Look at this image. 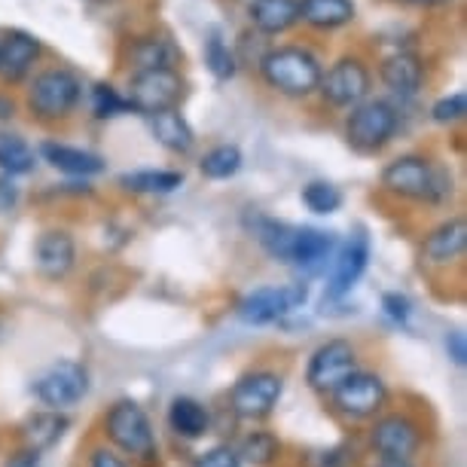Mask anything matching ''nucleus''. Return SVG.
Segmentation results:
<instances>
[{
	"instance_id": "nucleus-1",
	"label": "nucleus",
	"mask_w": 467,
	"mask_h": 467,
	"mask_svg": "<svg viewBox=\"0 0 467 467\" xmlns=\"http://www.w3.org/2000/svg\"><path fill=\"white\" fill-rule=\"evenodd\" d=\"M379 192L410 205L446 208L455 199L452 169L428 153H400L379 171Z\"/></svg>"
},
{
	"instance_id": "nucleus-2",
	"label": "nucleus",
	"mask_w": 467,
	"mask_h": 467,
	"mask_svg": "<svg viewBox=\"0 0 467 467\" xmlns=\"http://www.w3.org/2000/svg\"><path fill=\"white\" fill-rule=\"evenodd\" d=\"M257 74L266 89L290 101H308L318 95L324 61L306 43H278L257 61Z\"/></svg>"
},
{
	"instance_id": "nucleus-3",
	"label": "nucleus",
	"mask_w": 467,
	"mask_h": 467,
	"mask_svg": "<svg viewBox=\"0 0 467 467\" xmlns=\"http://www.w3.org/2000/svg\"><path fill=\"white\" fill-rule=\"evenodd\" d=\"M101 437H104L101 443L117 449L131 464L153 467L160 462V440H156L153 419H150V412L131 398L113 400L110 407L101 412Z\"/></svg>"
},
{
	"instance_id": "nucleus-4",
	"label": "nucleus",
	"mask_w": 467,
	"mask_h": 467,
	"mask_svg": "<svg viewBox=\"0 0 467 467\" xmlns=\"http://www.w3.org/2000/svg\"><path fill=\"white\" fill-rule=\"evenodd\" d=\"M83 101V77L67 65H49L25 83V110L40 126H58L77 113Z\"/></svg>"
},
{
	"instance_id": "nucleus-5",
	"label": "nucleus",
	"mask_w": 467,
	"mask_h": 467,
	"mask_svg": "<svg viewBox=\"0 0 467 467\" xmlns=\"http://www.w3.org/2000/svg\"><path fill=\"white\" fill-rule=\"evenodd\" d=\"M327 410L342 425H369L376 416H382L391 403V388L379 369L358 367L339 388L327 394Z\"/></svg>"
},
{
	"instance_id": "nucleus-6",
	"label": "nucleus",
	"mask_w": 467,
	"mask_h": 467,
	"mask_svg": "<svg viewBox=\"0 0 467 467\" xmlns=\"http://www.w3.org/2000/svg\"><path fill=\"white\" fill-rule=\"evenodd\" d=\"M400 131V108L391 99L369 95L358 108H351L342 122V138L358 156H379Z\"/></svg>"
},
{
	"instance_id": "nucleus-7",
	"label": "nucleus",
	"mask_w": 467,
	"mask_h": 467,
	"mask_svg": "<svg viewBox=\"0 0 467 467\" xmlns=\"http://www.w3.org/2000/svg\"><path fill=\"white\" fill-rule=\"evenodd\" d=\"M428 443V431L412 410H385L367 428V446L376 458L416 462Z\"/></svg>"
},
{
	"instance_id": "nucleus-8",
	"label": "nucleus",
	"mask_w": 467,
	"mask_h": 467,
	"mask_svg": "<svg viewBox=\"0 0 467 467\" xmlns=\"http://www.w3.org/2000/svg\"><path fill=\"white\" fill-rule=\"evenodd\" d=\"M287 376L275 367H251L235 379L226 394L229 412L239 421H263L278 410L285 398Z\"/></svg>"
},
{
	"instance_id": "nucleus-9",
	"label": "nucleus",
	"mask_w": 467,
	"mask_h": 467,
	"mask_svg": "<svg viewBox=\"0 0 467 467\" xmlns=\"http://www.w3.org/2000/svg\"><path fill=\"white\" fill-rule=\"evenodd\" d=\"M373 95V67L369 58L360 56L358 49L342 52L339 58H333L321 74L318 83V99L333 110H351L360 101H367Z\"/></svg>"
},
{
	"instance_id": "nucleus-10",
	"label": "nucleus",
	"mask_w": 467,
	"mask_h": 467,
	"mask_svg": "<svg viewBox=\"0 0 467 467\" xmlns=\"http://www.w3.org/2000/svg\"><path fill=\"white\" fill-rule=\"evenodd\" d=\"M122 95L131 113L153 117V113L181 108V101L187 99V77L181 74V67L140 70V74H129Z\"/></svg>"
},
{
	"instance_id": "nucleus-11",
	"label": "nucleus",
	"mask_w": 467,
	"mask_h": 467,
	"mask_svg": "<svg viewBox=\"0 0 467 467\" xmlns=\"http://www.w3.org/2000/svg\"><path fill=\"white\" fill-rule=\"evenodd\" d=\"M89 388H92L89 367L80 364V360L61 358L34 379L31 394L43 410L67 412L89 398Z\"/></svg>"
},
{
	"instance_id": "nucleus-12",
	"label": "nucleus",
	"mask_w": 467,
	"mask_h": 467,
	"mask_svg": "<svg viewBox=\"0 0 467 467\" xmlns=\"http://www.w3.org/2000/svg\"><path fill=\"white\" fill-rule=\"evenodd\" d=\"M358 367H360V346L355 339L346 337L324 339L321 346H315V351L306 360V385L315 394L327 398L333 388H339Z\"/></svg>"
},
{
	"instance_id": "nucleus-13",
	"label": "nucleus",
	"mask_w": 467,
	"mask_h": 467,
	"mask_svg": "<svg viewBox=\"0 0 467 467\" xmlns=\"http://www.w3.org/2000/svg\"><path fill=\"white\" fill-rule=\"evenodd\" d=\"M308 299L306 281H290V285H263L254 287L251 294H244L235 306V315L251 324V327H266L287 315H294L296 308H303Z\"/></svg>"
},
{
	"instance_id": "nucleus-14",
	"label": "nucleus",
	"mask_w": 467,
	"mask_h": 467,
	"mask_svg": "<svg viewBox=\"0 0 467 467\" xmlns=\"http://www.w3.org/2000/svg\"><path fill=\"white\" fill-rule=\"evenodd\" d=\"M467 254V220L462 214H452L440 220L437 226H431L421 235L419 244V260L421 269L428 272H452L464 263Z\"/></svg>"
},
{
	"instance_id": "nucleus-15",
	"label": "nucleus",
	"mask_w": 467,
	"mask_h": 467,
	"mask_svg": "<svg viewBox=\"0 0 467 467\" xmlns=\"http://www.w3.org/2000/svg\"><path fill=\"white\" fill-rule=\"evenodd\" d=\"M369 254H373V244H369L367 226H355L348 239L333 254V269H330L327 287H324V299L339 303L342 296H348L351 287L364 278V272L369 266Z\"/></svg>"
},
{
	"instance_id": "nucleus-16",
	"label": "nucleus",
	"mask_w": 467,
	"mask_h": 467,
	"mask_svg": "<svg viewBox=\"0 0 467 467\" xmlns=\"http://www.w3.org/2000/svg\"><path fill=\"white\" fill-rule=\"evenodd\" d=\"M183 65V52L169 34L162 31H144L131 34L122 40L119 49V67L126 74H140V70H160V67H178Z\"/></svg>"
},
{
	"instance_id": "nucleus-17",
	"label": "nucleus",
	"mask_w": 467,
	"mask_h": 467,
	"mask_svg": "<svg viewBox=\"0 0 467 467\" xmlns=\"http://www.w3.org/2000/svg\"><path fill=\"white\" fill-rule=\"evenodd\" d=\"M43 58V43L31 31L6 28L0 34V83L22 86L31 80Z\"/></svg>"
},
{
	"instance_id": "nucleus-18",
	"label": "nucleus",
	"mask_w": 467,
	"mask_h": 467,
	"mask_svg": "<svg viewBox=\"0 0 467 467\" xmlns=\"http://www.w3.org/2000/svg\"><path fill=\"white\" fill-rule=\"evenodd\" d=\"M376 74H379V83H382L394 99L412 101L425 89L428 65H425V58L412 49H391L388 56L379 58Z\"/></svg>"
},
{
	"instance_id": "nucleus-19",
	"label": "nucleus",
	"mask_w": 467,
	"mask_h": 467,
	"mask_svg": "<svg viewBox=\"0 0 467 467\" xmlns=\"http://www.w3.org/2000/svg\"><path fill=\"white\" fill-rule=\"evenodd\" d=\"M77 239L67 226H49L34 239V266L47 281H65L77 269Z\"/></svg>"
},
{
	"instance_id": "nucleus-20",
	"label": "nucleus",
	"mask_w": 467,
	"mask_h": 467,
	"mask_svg": "<svg viewBox=\"0 0 467 467\" xmlns=\"http://www.w3.org/2000/svg\"><path fill=\"white\" fill-rule=\"evenodd\" d=\"M339 248L337 233L318 226H296L294 229V242H290V257L287 266L299 269L303 275H318L327 269V263H333V254Z\"/></svg>"
},
{
	"instance_id": "nucleus-21",
	"label": "nucleus",
	"mask_w": 467,
	"mask_h": 467,
	"mask_svg": "<svg viewBox=\"0 0 467 467\" xmlns=\"http://www.w3.org/2000/svg\"><path fill=\"white\" fill-rule=\"evenodd\" d=\"M37 156L47 165H52L56 171L67 174V178H95V174H104L108 171V162H104L101 153H92L86 147H74V144H65V140H56V138H47L37 150Z\"/></svg>"
},
{
	"instance_id": "nucleus-22",
	"label": "nucleus",
	"mask_w": 467,
	"mask_h": 467,
	"mask_svg": "<svg viewBox=\"0 0 467 467\" xmlns=\"http://www.w3.org/2000/svg\"><path fill=\"white\" fill-rule=\"evenodd\" d=\"M248 22L260 37H281L299 25V0H251Z\"/></svg>"
},
{
	"instance_id": "nucleus-23",
	"label": "nucleus",
	"mask_w": 467,
	"mask_h": 467,
	"mask_svg": "<svg viewBox=\"0 0 467 467\" xmlns=\"http://www.w3.org/2000/svg\"><path fill=\"white\" fill-rule=\"evenodd\" d=\"M358 19L355 0H299V22L318 34L348 28Z\"/></svg>"
},
{
	"instance_id": "nucleus-24",
	"label": "nucleus",
	"mask_w": 467,
	"mask_h": 467,
	"mask_svg": "<svg viewBox=\"0 0 467 467\" xmlns=\"http://www.w3.org/2000/svg\"><path fill=\"white\" fill-rule=\"evenodd\" d=\"M70 428V419L67 412H56V410H37L31 416H25V421L19 425V434H22V446L34 449V452H49L56 449L61 440H65Z\"/></svg>"
},
{
	"instance_id": "nucleus-25",
	"label": "nucleus",
	"mask_w": 467,
	"mask_h": 467,
	"mask_svg": "<svg viewBox=\"0 0 467 467\" xmlns=\"http://www.w3.org/2000/svg\"><path fill=\"white\" fill-rule=\"evenodd\" d=\"M150 122V135L162 150H169L171 156H190L196 150V131L187 122V117L181 113V108L162 110L147 117Z\"/></svg>"
},
{
	"instance_id": "nucleus-26",
	"label": "nucleus",
	"mask_w": 467,
	"mask_h": 467,
	"mask_svg": "<svg viewBox=\"0 0 467 467\" xmlns=\"http://www.w3.org/2000/svg\"><path fill=\"white\" fill-rule=\"evenodd\" d=\"M244 229L254 235V242L269 254L275 263H287L290 257V242H294V229L285 220H275L263 211H248L244 214Z\"/></svg>"
},
{
	"instance_id": "nucleus-27",
	"label": "nucleus",
	"mask_w": 467,
	"mask_h": 467,
	"mask_svg": "<svg viewBox=\"0 0 467 467\" xmlns=\"http://www.w3.org/2000/svg\"><path fill=\"white\" fill-rule=\"evenodd\" d=\"M165 421H169L171 434L187 443L211 434V410L196 398H174L165 412Z\"/></svg>"
},
{
	"instance_id": "nucleus-28",
	"label": "nucleus",
	"mask_w": 467,
	"mask_h": 467,
	"mask_svg": "<svg viewBox=\"0 0 467 467\" xmlns=\"http://www.w3.org/2000/svg\"><path fill=\"white\" fill-rule=\"evenodd\" d=\"M183 171L178 169H138L119 174V187L135 196H171L183 187Z\"/></svg>"
},
{
	"instance_id": "nucleus-29",
	"label": "nucleus",
	"mask_w": 467,
	"mask_h": 467,
	"mask_svg": "<svg viewBox=\"0 0 467 467\" xmlns=\"http://www.w3.org/2000/svg\"><path fill=\"white\" fill-rule=\"evenodd\" d=\"M37 169V153L34 147L16 131L0 129V174L6 178H25Z\"/></svg>"
},
{
	"instance_id": "nucleus-30",
	"label": "nucleus",
	"mask_w": 467,
	"mask_h": 467,
	"mask_svg": "<svg viewBox=\"0 0 467 467\" xmlns=\"http://www.w3.org/2000/svg\"><path fill=\"white\" fill-rule=\"evenodd\" d=\"M281 440L275 431H266V428H254L248 431L239 446H235V452H239L242 464H251V467H272L281 458Z\"/></svg>"
},
{
	"instance_id": "nucleus-31",
	"label": "nucleus",
	"mask_w": 467,
	"mask_h": 467,
	"mask_svg": "<svg viewBox=\"0 0 467 467\" xmlns=\"http://www.w3.org/2000/svg\"><path fill=\"white\" fill-rule=\"evenodd\" d=\"M242 165H244V156L239 144H214L202 153L199 171H202V178H208V181H229L242 171Z\"/></svg>"
},
{
	"instance_id": "nucleus-32",
	"label": "nucleus",
	"mask_w": 467,
	"mask_h": 467,
	"mask_svg": "<svg viewBox=\"0 0 467 467\" xmlns=\"http://www.w3.org/2000/svg\"><path fill=\"white\" fill-rule=\"evenodd\" d=\"M202 56H205V65L211 70V77L220 83H229L235 74H239V58H235V47L220 37L217 31H211L205 37V47H202Z\"/></svg>"
},
{
	"instance_id": "nucleus-33",
	"label": "nucleus",
	"mask_w": 467,
	"mask_h": 467,
	"mask_svg": "<svg viewBox=\"0 0 467 467\" xmlns=\"http://www.w3.org/2000/svg\"><path fill=\"white\" fill-rule=\"evenodd\" d=\"M299 199H303V205L318 217L337 214V211L342 208V202H346L342 190L330 181H308L306 187L299 190Z\"/></svg>"
},
{
	"instance_id": "nucleus-34",
	"label": "nucleus",
	"mask_w": 467,
	"mask_h": 467,
	"mask_svg": "<svg viewBox=\"0 0 467 467\" xmlns=\"http://www.w3.org/2000/svg\"><path fill=\"white\" fill-rule=\"evenodd\" d=\"M89 108H92L95 119H117V117H122V113H131L126 95L108 80H99L89 89Z\"/></svg>"
},
{
	"instance_id": "nucleus-35",
	"label": "nucleus",
	"mask_w": 467,
	"mask_h": 467,
	"mask_svg": "<svg viewBox=\"0 0 467 467\" xmlns=\"http://www.w3.org/2000/svg\"><path fill=\"white\" fill-rule=\"evenodd\" d=\"M467 117V95L464 92H452V95H443L431 104V119L437 126H455Z\"/></svg>"
},
{
	"instance_id": "nucleus-36",
	"label": "nucleus",
	"mask_w": 467,
	"mask_h": 467,
	"mask_svg": "<svg viewBox=\"0 0 467 467\" xmlns=\"http://www.w3.org/2000/svg\"><path fill=\"white\" fill-rule=\"evenodd\" d=\"M192 467H244L235 446L229 443H217V446H208L192 458Z\"/></svg>"
},
{
	"instance_id": "nucleus-37",
	"label": "nucleus",
	"mask_w": 467,
	"mask_h": 467,
	"mask_svg": "<svg viewBox=\"0 0 467 467\" xmlns=\"http://www.w3.org/2000/svg\"><path fill=\"white\" fill-rule=\"evenodd\" d=\"M382 312L391 324L407 327L412 318V299L407 294H400V290H388V294H382Z\"/></svg>"
},
{
	"instance_id": "nucleus-38",
	"label": "nucleus",
	"mask_w": 467,
	"mask_h": 467,
	"mask_svg": "<svg viewBox=\"0 0 467 467\" xmlns=\"http://www.w3.org/2000/svg\"><path fill=\"white\" fill-rule=\"evenodd\" d=\"M306 467H351V455L346 446L312 449L306 452Z\"/></svg>"
},
{
	"instance_id": "nucleus-39",
	"label": "nucleus",
	"mask_w": 467,
	"mask_h": 467,
	"mask_svg": "<svg viewBox=\"0 0 467 467\" xmlns=\"http://www.w3.org/2000/svg\"><path fill=\"white\" fill-rule=\"evenodd\" d=\"M86 467H135L131 462H126L117 449H110L108 443H95L86 452Z\"/></svg>"
},
{
	"instance_id": "nucleus-40",
	"label": "nucleus",
	"mask_w": 467,
	"mask_h": 467,
	"mask_svg": "<svg viewBox=\"0 0 467 467\" xmlns=\"http://www.w3.org/2000/svg\"><path fill=\"white\" fill-rule=\"evenodd\" d=\"M19 199H22V190L16 178H6V174H0V214H13L16 208H19Z\"/></svg>"
},
{
	"instance_id": "nucleus-41",
	"label": "nucleus",
	"mask_w": 467,
	"mask_h": 467,
	"mask_svg": "<svg viewBox=\"0 0 467 467\" xmlns=\"http://www.w3.org/2000/svg\"><path fill=\"white\" fill-rule=\"evenodd\" d=\"M446 355L452 358L455 367L467 364V337H464V330H449L446 333Z\"/></svg>"
},
{
	"instance_id": "nucleus-42",
	"label": "nucleus",
	"mask_w": 467,
	"mask_h": 467,
	"mask_svg": "<svg viewBox=\"0 0 467 467\" xmlns=\"http://www.w3.org/2000/svg\"><path fill=\"white\" fill-rule=\"evenodd\" d=\"M40 462H43L40 452H34V449H28V446H19L16 452L6 455L4 467H40Z\"/></svg>"
},
{
	"instance_id": "nucleus-43",
	"label": "nucleus",
	"mask_w": 467,
	"mask_h": 467,
	"mask_svg": "<svg viewBox=\"0 0 467 467\" xmlns=\"http://www.w3.org/2000/svg\"><path fill=\"white\" fill-rule=\"evenodd\" d=\"M398 4H412V6H446L452 0H398Z\"/></svg>"
},
{
	"instance_id": "nucleus-44",
	"label": "nucleus",
	"mask_w": 467,
	"mask_h": 467,
	"mask_svg": "<svg viewBox=\"0 0 467 467\" xmlns=\"http://www.w3.org/2000/svg\"><path fill=\"white\" fill-rule=\"evenodd\" d=\"M373 467H416V462H388V458H376Z\"/></svg>"
},
{
	"instance_id": "nucleus-45",
	"label": "nucleus",
	"mask_w": 467,
	"mask_h": 467,
	"mask_svg": "<svg viewBox=\"0 0 467 467\" xmlns=\"http://www.w3.org/2000/svg\"><path fill=\"white\" fill-rule=\"evenodd\" d=\"M89 4H101V6H110V4H119V0H89Z\"/></svg>"
}]
</instances>
